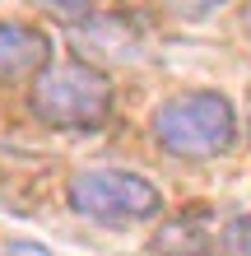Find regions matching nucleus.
<instances>
[{"label": "nucleus", "instance_id": "7ed1b4c3", "mask_svg": "<svg viewBox=\"0 0 251 256\" xmlns=\"http://www.w3.org/2000/svg\"><path fill=\"white\" fill-rule=\"evenodd\" d=\"M65 200L79 219L107 224V228L144 224V219L163 214V191L130 168H84V172L70 177Z\"/></svg>", "mask_w": 251, "mask_h": 256}, {"label": "nucleus", "instance_id": "6e6552de", "mask_svg": "<svg viewBox=\"0 0 251 256\" xmlns=\"http://www.w3.org/2000/svg\"><path fill=\"white\" fill-rule=\"evenodd\" d=\"M33 5L51 10V14H79V10H88V5H93V0H33Z\"/></svg>", "mask_w": 251, "mask_h": 256}, {"label": "nucleus", "instance_id": "f03ea898", "mask_svg": "<svg viewBox=\"0 0 251 256\" xmlns=\"http://www.w3.org/2000/svg\"><path fill=\"white\" fill-rule=\"evenodd\" d=\"M154 140H158V149H168L172 158H186V163L219 158L238 140V112L214 88L177 94L154 112Z\"/></svg>", "mask_w": 251, "mask_h": 256}, {"label": "nucleus", "instance_id": "1a4fd4ad", "mask_svg": "<svg viewBox=\"0 0 251 256\" xmlns=\"http://www.w3.org/2000/svg\"><path fill=\"white\" fill-rule=\"evenodd\" d=\"M242 24H247V33H251V0L242 5Z\"/></svg>", "mask_w": 251, "mask_h": 256}, {"label": "nucleus", "instance_id": "0eeeda50", "mask_svg": "<svg viewBox=\"0 0 251 256\" xmlns=\"http://www.w3.org/2000/svg\"><path fill=\"white\" fill-rule=\"evenodd\" d=\"M0 256H56L51 247H42V242H28V238H14V242H5V252Z\"/></svg>", "mask_w": 251, "mask_h": 256}, {"label": "nucleus", "instance_id": "39448f33", "mask_svg": "<svg viewBox=\"0 0 251 256\" xmlns=\"http://www.w3.org/2000/svg\"><path fill=\"white\" fill-rule=\"evenodd\" d=\"M210 247H214V238H210V214H205V210H186L182 219H172L168 228L154 238L158 256H205Z\"/></svg>", "mask_w": 251, "mask_h": 256}, {"label": "nucleus", "instance_id": "20e7f679", "mask_svg": "<svg viewBox=\"0 0 251 256\" xmlns=\"http://www.w3.org/2000/svg\"><path fill=\"white\" fill-rule=\"evenodd\" d=\"M51 61V38L28 24H0V84H14Z\"/></svg>", "mask_w": 251, "mask_h": 256}, {"label": "nucleus", "instance_id": "f257e3e1", "mask_svg": "<svg viewBox=\"0 0 251 256\" xmlns=\"http://www.w3.org/2000/svg\"><path fill=\"white\" fill-rule=\"evenodd\" d=\"M28 108L51 130H98L112 116V80L93 61H47L33 70Z\"/></svg>", "mask_w": 251, "mask_h": 256}, {"label": "nucleus", "instance_id": "423d86ee", "mask_svg": "<svg viewBox=\"0 0 251 256\" xmlns=\"http://www.w3.org/2000/svg\"><path fill=\"white\" fill-rule=\"evenodd\" d=\"M224 5H228V0H163V10L177 14V19H205V14H214Z\"/></svg>", "mask_w": 251, "mask_h": 256}]
</instances>
